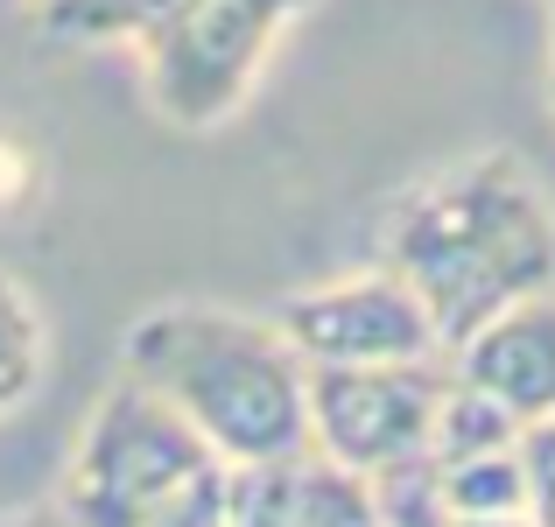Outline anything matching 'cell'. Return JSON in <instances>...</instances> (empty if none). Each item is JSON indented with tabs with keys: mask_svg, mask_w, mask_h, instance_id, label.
<instances>
[{
	"mask_svg": "<svg viewBox=\"0 0 555 527\" xmlns=\"http://www.w3.org/2000/svg\"><path fill=\"white\" fill-rule=\"evenodd\" d=\"M450 373L478 380L520 422L555 415V282L520 296V303H506L464 345H450Z\"/></svg>",
	"mask_w": 555,
	"mask_h": 527,
	"instance_id": "7",
	"label": "cell"
},
{
	"mask_svg": "<svg viewBox=\"0 0 555 527\" xmlns=\"http://www.w3.org/2000/svg\"><path fill=\"white\" fill-rule=\"evenodd\" d=\"M520 429H528V422H520L506 401H492L478 380L450 373L443 394H436V415H429V444H422V458L443 464V458H472V450H500V444H520Z\"/></svg>",
	"mask_w": 555,
	"mask_h": 527,
	"instance_id": "9",
	"label": "cell"
},
{
	"mask_svg": "<svg viewBox=\"0 0 555 527\" xmlns=\"http://www.w3.org/2000/svg\"><path fill=\"white\" fill-rule=\"evenodd\" d=\"M520 458H528V492H534V520L555 527V415L520 429Z\"/></svg>",
	"mask_w": 555,
	"mask_h": 527,
	"instance_id": "14",
	"label": "cell"
},
{
	"mask_svg": "<svg viewBox=\"0 0 555 527\" xmlns=\"http://www.w3.org/2000/svg\"><path fill=\"white\" fill-rule=\"evenodd\" d=\"M548 106H555V0H548Z\"/></svg>",
	"mask_w": 555,
	"mask_h": 527,
	"instance_id": "17",
	"label": "cell"
},
{
	"mask_svg": "<svg viewBox=\"0 0 555 527\" xmlns=\"http://www.w3.org/2000/svg\"><path fill=\"white\" fill-rule=\"evenodd\" d=\"M218 472V450L197 429L149 394L141 380H113L92 401L78 444L56 478V506L70 527H155L177 500Z\"/></svg>",
	"mask_w": 555,
	"mask_h": 527,
	"instance_id": "3",
	"label": "cell"
},
{
	"mask_svg": "<svg viewBox=\"0 0 555 527\" xmlns=\"http://www.w3.org/2000/svg\"><path fill=\"white\" fill-rule=\"evenodd\" d=\"M429 478H436V506H443L450 520H472V514H520V506H534L520 444L472 450V458H443V464H429Z\"/></svg>",
	"mask_w": 555,
	"mask_h": 527,
	"instance_id": "8",
	"label": "cell"
},
{
	"mask_svg": "<svg viewBox=\"0 0 555 527\" xmlns=\"http://www.w3.org/2000/svg\"><path fill=\"white\" fill-rule=\"evenodd\" d=\"M317 0H177L149 36L134 42L149 106L169 127H225L254 99L260 70L274 64L282 36Z\"/></svg>",
	"mask_w": 555,
	"mask_h": 527,
	"instance_id": "4",
	"label": "cell"
},
{
	"mask_svg": "<svg viewBox=\"0 0 555 527\" xmlns=\"http://www.w3.org/2000/svg\"><path fill=\"white\" fill-rule=\"evenodd\" d=\"M120 373L163 394L218 464L310 458V365L274 317L225 303H155L127 324Z\"/></svg>",
	"mask_w": 555,
	"mask_h": 527,
	"instance_id": "2",
	"label": "cell"
},
{
	"mask_svg": "<svg viewBox=\"0 0 555 527\" xmlns=\"http://www.w3.org/2000/svg\"><path fill=\"white\" fill-rule=\"evenodd\" d=\"M379 260L415 288L450 351L506 303L555 282V197L514 149H478L387 204Z\"/></svg>",
	"mask_w": 555,
	"mask_h": 527,
	"instance_id": "1",
	"label": "cell"
},
{
	"mask_svg": "<svg viewBox=\"0 0 555 527\" xmlns=\"http://www.w3.org/2000/svg\"><path fill=\"white\" fill-rule=\"evenodd\" d=\"M450 527H542V520H534V506H520V514H472V520H450Z\"/></svg>",
	"mask_w": 555,
	"mask_h": 527,
	"instance_id": "16",
	"label": "cell"
},
{
	"mask_svg": "<svg viewBox=\"0 0 555 527\" xmlns=\"http://www.w3.org/2000/svg\"><path fill=\"white\" fill-rule=\"evenodd\" d=\"M36 28L70 50H134L177 0H28Z\"/></svg>",
	"mask_w": 555,
	"mask_h": 527,
	"instance_id": "10",
	"label": "cell"
},
{
	"mask_svg": "<svg viewBox=\"0 0 555 527\" xmlns=\"http://www.w3.org/2000/svg\"><path fill=\"white\" fill-rule=\"evenodd\" d=\"M0 8H28V0H0Z\"/></svg>",
	"mask_w": 555,
	"mask_h": 527,
	"instance_id": "18",
	"label": "cell"
},
{
	"mask_svg": "<svg viewBox=\"0 0 555 527\" xmlns=\"http://www.w3.org/2000/svg\"><path fill=\"white\" fill-rule=\"evenodd\" d=\"M274 324H282V338L296 345L302 365H393V359H436L443 351L429 310L387 260L282 296Z\"/></svg>",
	"mask_w": 555,
	"mask_h": 527,
	"instance_id": "6",
	"label": "cell"
},
{
	"mask_svg": "<svg viewBox=\"0 0 555 527\" xmlns=\"http://www.w3.org/2000/svg\"><path fill=\"white\" fill-rule=\"evenodd\" d=\"M50 373V324L14 274H0V415L28 401Z\"/></svg>",
	"mask_w": 555,
	"mask_h": 527,
	"instance_id": "11",
	"label": "cell"
},
{
	"mask_svg": "<svg viewBox=\"0 0 555 527\" xmlns=\"http://www.w3.org/2000/svg\"><path fill=\"white\" fill-rule=\"evenodd\" d=\"M302 514V458L225 464V527H296Z\"/></svg>",
	"mask_w": 555,
	"mask_h": 527,
	"instance_id": "12",
	"label": "cell"
},
{
	"mask_svg": "<svg viewBox=\"0 0 555 527\" xmlns=\"http://www.w3.org/2000/svg\"><path fill=\"white\" fill-rule=\"evenodd\" d=\"M0 527H70L64 506L56 500H36V506H14V514H0Z\"/></svg>",
	"mask_w": 555,
	"mask_h": 527,
	"instance_id": "15",
	"label": "cell"
},
{
	"mask_svg": "<svg viewBox=\"0 0 555 527\" xmlns=\"http://www.w3.org/2000/svg\"><path fill=\"white\" fill-rule=\"evenodd\" d=\"M443 380L450 351L393 365H310V458L352 478H379L387 464L422 458Z\"/></svg>",
	"mask_w": 555,
	"mask_h": 527,
	"instance_id": "5",
	"label": "cell"
},
{
	"mask_svg": "<svg viewBox=\"0 0 555 527\" xmlns=\"http://www.w3.org/2000/svg\"><path fill=\"white\" fill-rule=\"evenodd\" d=\"M296 527H387V514H379L366 478L338 472V464H324V458H302V514H296Z\"/></svg>",
	"mask_w": 555,
	"mask_h": 527,
	"instance_id": "13",
	"label": "cell"
}]
</instances>
